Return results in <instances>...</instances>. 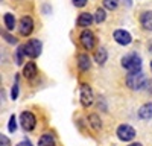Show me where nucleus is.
<instances>
[{"mask_svg": "<svg viewBox=\"0 0 152 146\" xmlns=\"http://www.w3.org/2000/svg\"><path fill=\"white\" fill-rule=\"evenodd\" d=\"M117 5H119V0H104V6L107 8V9H116L117 8Z\"/></svg>", "mask_w": 152, "mask_h": 146, "instance_id": "aec40b11", "label": "nucleus"}, {"mask_svg": "<svg viewBox=\"0 0 152 146\" xmlns=\"http://www.w3.org/2000/svg\"><path fill=\"white\" fill-rule=\"evenodd\" d=\"M138 116L140 119L143 120H148V119H152V104H146L140 108V111H138Z\"/></svg>", "mask_w": 152, "mask_h": 146, "instance_id": "ddd939ff", "label": "nucleus"}, {"mask_svg": "<svg viewBox=\"0 0 152 146\" xmlns=\"http://www.w3.org/2000/svg\"><path fill=\"white\" fill-rule=\"evenodd\" d=\"M105 17H107V14H105V9L99 8V9L96 11V15H94V21H97V23H102V21L105 20Z\"/></svg>", "mask_w": 152, "mask_h": 146, "instance_id": "6ab92c4d", "label": "nucleus"}, {"mask_svg": "<svg viewBox=\"0 0 152 146\" xmlns=\"http://www.w3.org/2000/svg\"><path fill=\"white\" fill-rule=\"evenodd\" d=\"M78 66H79V69H81L82 72H87L88 69H90L91 63H90V58H88V55H85V53L79 55V58H78Z\"/></svg>", "mask_w": 152, "mask_h": 146, "instance_id": "4468645a", "label": "nucleus"}, {"mask_svg": "<svg viewBox=\"0 0 152 146\" xmlns=\"http://www.w3.org/2000/svg\"><path fill=\"white\" fill-rule=\"evenodd\" d=\"M18 31H20V34H21L23 36L31 35V34H32V31H34V20H32L31 17H28V15H24V17L20 20Z\"/></svg>", "mask_w": 152, "mask_h": 146, "instance_id": "423d86ee", "label": "nucleus"}, {"mask_svg": "<svg viewBox=\"0 0 152 146\" xmlns=\"http://www.w3.org/2000/svg\"><path fill=\"white\" fill-rule=\"evenodd\" d=\"M38 146H55V140H53L52 136L44 134V136H41L40 140H38Z\"/></svg>", "mask_w": 152, "mask_h": 146, "instance_id": "2eb2a0df", "label": "nucleus"}, {"mask_svg": "<svg viewBox=\"0 0 152 146\" xmlns=\"http://www.w3.org/2000/svg\"><path fill=\"white\" fill-rule=\"evenodd\" d=\"M0 146H11V142H9V139L6 137V136H0Z\"/></svg>", "mask_w": 152, "mask_h": 146, "instance_id": "5701e85b", "label": "nucleus"}, {"mask_svg": "<svg viewBox=\"0 0 152 146\" xmlns=\"http://www.w3.org/2000/svg\"><path fill=\"white\" fill-rule=\"evenodd\" d=\"M81 44L85 47V49H93L94 47V44H96V38H94V34L91 32V31H84L82 34H81Z\"/></svg>", "mask_w": 152, "mask_h": 146, "instance_id": "6e6552de", "label": "nucleus"}, {"mask_svg": "<svg viewBox=\"0 0 152 146\" xmlns=\"http://www.w3.org/2000/svg\"><path fill=\"white\" fill-rule=\"evenodd\" d=\"M17 96H18V84H17V78H15V85L12 88V99H17Z\"/></svg>", "mask_w": 152, "mask_h": 146, "instance_id": "b1692460", "label": "nucleus"}, {"mask_svg": "<svg viewBox=\"0 0 152 146\" xmlns=\"http://www.w3.org/2000/svg\"><path fill=\"white\" fill-rule=\"evenodd\" d=\"M146 79H145V75L140 72H132L129 73L128 76H126V85H128L129 88L132 90H138V88H142L143 85H145Z\"/></svg>", "mask_w": 152, "mask_h": 146, "instance_id": "f03ea898", "label": "nucleus"}, {"mask_svg": "<svg viewBox=\"0 0 152 146\" xmlns=\"http://www.w3.org/2000/svg\"><path fill=\"white\" fill-rule=\"evenodd\" d=\"M128 146H142V143H131V145H128Z\"/></svg>", "mask_w": 152, "mask_h": 146, "instance_id": "cd10ccee", "label": "nucleus"}, {"mask_svg": "<svg viewBox=\"0 0 152 146\" xmlns=\"http://www.w3.org/2000/svg\"><path fill=\"white\" fill-rule=\"evenodd\" d=\"M23 50L24 55L29 58H37L41 53V43L38 40H29L26 44H23Z\"/></svg>", "mask_w": 152, "mask_h": 146, "instance_id": "7ed1b4c3", "label": "nucleus"}, {"mask_svg": "<svg viewBox=\"0 0 152 146\" xmlns=\"http://www.w3.org/2000/svg\"><path fill=\"white\" fill-rule=\"evenodd\" d=\"M117 137L122 142H131L135 137V129L131 125H120L117 128Z\"/></svg>", "mask_w": 152, "mask_h": 146, "instance_id": "20e7f679", "label": "nucleus"}, {"mask_svg": "<svg viewBox=\"0 0 152 146\" xmlns=\"http://www.w3.org/2000/svg\"><path fill=\"white\" fill-rule=\"evenodd\" d=\"M37 73H38V70H37V66L34 63H28L26 66H24V69H23V75H24V78H28V79L35 78Z\"/></svg>", "mask_w": 152, "mask_h": 146, "instance_id": "f8f14e48", "label": "nucleus"}, {"mask_svg": "<svg viewBox=\"0 0 152 146\" xmlns=\"http://www.w3.org/2000/svg\"><path fill=\"white\" fill-rule=\"evenodd\" d=\"M85 3H87V0H73V5L76 8H82V6H85Z\"/></svg>", "mask_w": 152, "mask_h": 146, "instance_id": "393cba45", "label": "nucleus"}, {"mask_svg": "<svg viewBox=\"0 0 152 146\" xmlns=\"http://www.w3.org/2000/svg\"><path fill=\"white\" fill-rule=\"evenodd\" d=\"M3 36H5V38H6L9 43H17V40H15V38H12V36H11L9 34H6V32H3Z\"/></svg>", "mask_w": 152, "mask_h": 146, "instance_id": "a878e982", "label": "nucleus"}, {"mask_svg": "<svg viewBox=\"0 0 152 146\" xmlns=\"http://www.w3.org/2000/svg\"><path fill=\"white\" fill-rule=\"evenodd\" d=\"M151 66H152V64H151Z\"/></svg>", "mask_w": 152, "mask_h": 146, "instance_id": "c85d7f7f", "label": "nucleus"}, {"mask_svg": "<svg viewBox=\"0 0 152 146\" xmlns=\"http://www.w3.org/2000/svg\"><path fill=\"white\" fill-rule=\"evenodd\" d=\"M20 123H21V126H23L24 131H32V129L35 128L37 119H35V116H34L31 111H24V113H21V116H20Z\"/></svg>", "mask_w": 152, "mask_h": 146, "instance_id": "39448f33", "label": "nucleus"}, {"mask_svg": "<svg viewBox=\"0 0 152 146\" xmlns=\"http://www.w3.org/2000/svg\"><path fill=\"white\" fill-rule=\"evenodd\" d=\"M94 58H96V63H99V64H104L105 61H107V50H105L104 47L97 49L96 53H94Z\"/></svg>", "mask_w": 152, "mask_h": 146, "instance_id": "dca6fc26", "label": "nucleus"}, {"mask_svg": "<svg viewBox=\"0 0 152 146\" xmlns=\"http://www.w3.org/2000/svg\"><path fill=\"white\" fill-rule=\"evenodd\" d=\"M122 66L128 70L129 73H132V72H140V69H142V58L138 56L137 53H129V55L123 56Z\"/></svg>", "mask_w": 152, "mask_h": 146, "instance_id": "f257e3e1", "label": "nucleus"}, {"mask_svg": "<svg viewBox=\"0 0 152 146\" xmlns=\"http://www.w3.org/2000/svg\"><path fill=\"white\" fill-rule=\"evenodd\" d=\"M93 15L91 14H88V12H82V14L78 17V26L81 28H87V26H90V24L93 23Z\"/></svg>", "mask_w": 152, "mask_h": 146, "instance_id": "9b49d317", "label": "nucleus"}, {"mask_svg": "<svg viewBox=\"0 0 152 146\" xmlns=\"http://www.w3.org/2000/svg\"><path fill=\"white\" fill-rule=\"evenodd\" d=\"M140 23L146 31H152V11H146L140 17Z\"/></svg>", "mask_w": 152, "mask_h": 146, "instance_id": "9d476101", "label": "nucleus"}, {"mask_svg": "<svg viewBox=\"0 0 152 146\" xmlns=\"http://www.w3.org/2000/svg\"><path fill=\"white\" fill-rule=\"evenodd\" d=\"M114 40L122 46H126V44L131 43V34L123 31V29H117L116 32H114Z\"/></svg>", "mask_w": 152, "mask_h": 146, "instance_id": "1a4fd4ad", "label": "nucleus"}, {"mask_svg": "<svg viewBox=\"0 0 152 146\" xmlns=\"http://www.w3.org/2000/svg\"><path fill=\"white\" fill-rule=\"evenodd\" d=\"M81 104L84 107H90L93 104V91L87 84L81 85Z\"/></svg>", "mask_w": 152, "mask_h": 146, "instance_id": "0eeeda50", "label": "nucleus"}, {"mask_svg": "<svg viewBox=\"0 0 152 146\" xmlns=\"http://www.w3.org/2000/svg\"><path fill=\"white\" fill-rule=\"evenodd\" d=\"M8 128H9V131H11V132H14V131L17 129V122H15V116H11V119H9V123H8Z\"/></svg>", "mask_w": 152, "mask_h": 146, "instance_id": "412c9836", "label": "nucleus"}, {"mask_svg": "<svg viewBox=\"0 0 152 146\" xmlns=\"http://www.w3.org/2000/svg\"><path fill=\"white\" fill-rule=\"evenodd\" d=\"M23 55H24V50H23V46H20L18 49H17V64H21L23 63Z\"/></svg>", "mask_w": 152, "mask_h": 146, "instance_id": "4be33fe9", "label": "nucleus"}, {"mask_svg": "<svg viewBox=\"0 0 152 146\" xmlns=\"http://www.w3.org/2000/svg\"><path fill=\"white\" fill-rule=\"evenodd\" d=\"M5 24H6V28L9 31H12L15 28V18L12 14H5Z\"/></svg>", "mask_w": 152, "mask_h": 146, "instance_id": "f3484780", "label": "nucleus"}, {"mask_svg": "<svg viewBox=\"0 0 152 146\" xmlns=\"http://www.w3.org/2000/svg\"><path fill=\"white\" fill-rule=\"evenodd\" d=\"M17 146H32V145H31V142H26V140H24V142H21V143H18Z\"/></svg>", "mask_w": 152, "mask_h": 146, "instance_id": "bb28decb", "label": "nucleus"}, {"mask_svg": "<svg viewBox=\"0 0 152 146\" xmlns=\"http://www.w3.org/2000/svg\"><path fill=\"white\" fill-rule=\"evenodd\" d=\"M88 120H90V123H91V126H93L94 129H100V126H102V123H100V119H99L96 114H91Z\"/></svg>", "mask_w": 152, "mask_h": 146, "instance_id": "a211bd4d", "label": "nucleus"}]
</instances>
